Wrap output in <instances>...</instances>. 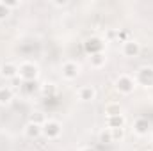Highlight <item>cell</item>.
<instances>
[{
	"instance_id": "obj_1",
	"label": "cell",
	"mask_w": 153,
	"mask_h": 151,
	"mask_svg": "<svg viewBox=\"0 0 153 151\" xmlns=\"http://www.w3.org/2000/svg\"><path fill=\"white\" fill-rule=\"evenodd\" d=\"M18 76H20L23 82L36 80V78H38V66L32 64V62H23V64H20V68H18Z\"/></svg>"
},
{
	"instance_id": "obj_2",
	"label": "cell",
	"mask_w": 153,
	"mask_h": 151,
	"mask_svg": "<svg viewBox=\"0 0 153 151\" xmlns=\"http://www.w3.org/2000/svg\"><path fill=\"white\" fill-rule=\"evenodd\" d=\"M116 89H117L119 93H123V94H130V93L135 89V82H134L132 76L121 75L116 80Z\"/></svg>"
},
{
	"instance_id": "obj_3",
	"label": "cell",
	"mask_w": 153,
	"mask_h": 151,
	"mask_svg": "<svg viewBox=\"0 0 153 151\" xmlns=\"http://www.w3.org/2000/svg\"><path fill=\"white\" fill-rule=\"evenodd\" d=\"M41 128H43V135L46 139H57L61 135V130H62L57 121H46Z\"/></svg>"
},
{
	"instance_id": "obj_4",
	"label": "cell",
	"mask_w": 153,
	"mask_h": 151,
	"mask_svg": "<svg viewBox=\"0 0 153 151\" xmlns=\"http://www.w3.org/2000/svg\"><path fill=\"white\" fill-rule=\"evenodd\" d=\"M139 52H141V44L137 41H134V39L125 41V44H123V55H126V57H137Z\"/></svg>"
},
{
	"instance_id": "obj_5",
	"label": "cell",
	"mask_w": 153,
	"mask_h": 151,
	"mask_svg": "<svg viewBox=\"0 0 153 151\" xmlns=\"http://www.w3.org/2000/svg\"><path fill=\"white\" fill-rule=\"evenodd\" d=\"M137 82L146 87L153 85V68H141L137 73Z\"/></svg>"
},
{
	"instance_id": "obj_6",
	"label": "cell",
	"mask_w": 153,
	"mask_h": 151,
	"mask_svg": "<svg viewBox=\"0 0 153 151\" xmlns=\"http://www.w3.org/2000/svg\"><path fill=\"white\" fill-rule=\"evenodd\" d=\"M78 73H80V68H78V64L76 62H64L62 64V76L64 78H68V80H73V78H76L78 76Z\"/></svg>"
},
{
	"instance_id": "obj_7",
	"label": "cell",
	"mask_w": 153,
	"mask_h": 151,
	"mask_svg": "<svg viewBox=\"0 0 153 151\" xmlns=\"http://www.w3.org/2000/svg\"><path fill=\"white\" fill-rule=\"evenodd\" d=\"M85 50L91 53V55H94V53H102L103 52V41L100 38H91L85 41Z\"/></svg>"
},
{
	"instance_id": "obj_8",
	"label": "cell",
	"mask_w": 153,
	"mask_h": 151,
	"mask_svg": "<svg viewBox=\"0 0 153 151\" xmlns=\"http://www.w3.org/2000/svg\"><path fill=\"white\" fill-rule=\"evenodd\" d=\"M78 98H80L82 101H93V100L96 98L94 87H93V85H84V87H80V89H78Z\"/></svg>"
},
{
	"instance_id": "obj_9",
	"label": "cell",
	"mask_w": 153,
	"mask_h": 151,
	"mask_svg": "<svg viewBox=\"0 0 153 151\" xmlns=\"http://www.w3.org/2000/svg\"><path fill=\"white\" fill-rule=\"evenodd\" d=\"M0 75L11 80V78L18 76V66L13 64V62H5V64H2V68H0Z\"/></svg>"
},
{
	"instance_id": "obj_10",
	"label": "cell",
	"mask_w": 153,
	"mask_h": 151,
	"mask_svg": "<svg viewBox=\"0 0 153 151\" xmlns=\"http://www.w3.org/2000/svg\"><path fill=\"white\" fill-rule=\"evenodd\" d=\"M134 130H135L137 135H146V133L150 132V121L144 119V117L137 119V121L134 123Z\"/></svg>"
},
{
	"instance_id": "obj_11",
	"label": "cell",
	"mask_w": 153,
	"mask_h": 151,
	"mask_svg": "<svg viewBox=\"0 0 153 151\" xmlns=\"http://www.w3.org/2000/svg\"><path fill=\"white\" fill-rule=\"evenodd\" d=\"M123 126H125V115L123 114L107 117V128L114 130V128H123Z\"/></svg>"
},
{
	"instance_id": "obj_12",
	"label": "cell",
	"mask_w": 153,
	"mask_h": 151,
	"mask_svg": "<svg viewBox=\"0 0 153 151\" xmlns=\"http://www.w3.org/2000/svg\"><path fill=\"white\" fill-rule=\"evenodd\" d=\"M25 135L29 139H38L39 135H43V128L39 124H34V123H29L25 126Z\"/></svg>"
},
{
	"instance_id": "obj_13",
	"label": "cell",
	"mask_w": 153,
	"mask_h": 151,
	"mask_svg": "<svg viewBox=\"0 0 153 151\" xmlns=\"http://www.w3.org/2000/svg\"><path fill=\"white\" fill-rule=\"evenodd\" d=\"M105 62H107V57H105L103 52L91 55V66H93V68H102V66H105Z\"/></svg>"
},
{
	"instance_id": "obj_14",
	"label": "cell",
	"mask_w": 153,
	"mask_h": 151,
	"mask_svg": "<svg viewBox=\"0 0 153 151\" xmlns=\"http://www.w3.org/2000/svg\"><path fill=\"white\" fill-rule=\"evenodd\" d=\"M13 100V89L11 87H0V105H7Z\"/></svg>"
},
{
	"instance_id": "obj_15",
	"label": "cell",
	"mask_w": 153,
	"mask_h": 151,
	"mask_svg": "<svg viewBox=\"0 0 153 151\" xmlns=\"http://www.w3.org/2000/svg\"><path fill=\"white\" fill-rule=\"evenodd\" d=\"M38 80H30V82H23V85H22V89L27 93V94H32L34 91H38Z\"/></svg>"
},
{
	"instance_id": "obj_16",
	"label": "cell",
	"mask_w": 153,
	"mask_h": 151,
	"mask_svg": "<svg viewBox=\"0 0 153 151\" xmlns=\"http://www.w3.org/2000/svg\"><path fill=\"white\" fill-rule=\"evenodd\" d=\"M105 114H107V117H111V115H119V114H121V107H119L117 103H109V105L105 107Z\"/></svg>"
},
{
	"instance_id": "obj_17",
	"label": "cell",
	"mask_w": 153,
	"mask_h": 151,
	"mask_svg": "<svg viewBox=\"0 0 153 151\" xmlns=\"http://www.w3.org/2000/svg\"><path fill=\"white\" fill-rule=\"evenodd\" d=\"M29 123H34V124H39V126H43L45 123H46V117H45V114L43 112H34L30 115V121Z\"/></svg>"
},
{
	"instance_id": "obj_18",
	"label": "cell",
	"mask_w": 153,
	"mask_h": 151,
	"mask_svg": "<svg viewBox=\"0 0 153 151\" xmlns=\"http://www.w3.org/2000/svg\"><path fill=\"white\" fill-rule=\"evenodd\" d=\"M109 130H111V128H109ZM111 133H112V142L123 141V137H125V128H114V130H111Z\"/></svg>"
},
{
	"instance_id": "obj_19",
	"label": "cell",
	"mask_w": 153,
	"mask_h": 151,
	"mask_svg": "<svg viewBox=\"0 0 153 151\" xmlns=\"http://www.w3.org/2000/svg\"><path fill=\"white\" fill-rule=\"evenodd\" d=\"M100 142H103V144H111V142H112V133H111L109 128L100 133Z\"/></svg>"
},
{
	"instance_id": "obj_20",
	"label": "cell",
	"mask_w": 153,
	"mask_h": 151,
	"mask_svg": "<svg viewBox=\"0 0 153 151\" xmlns=\"http://www.w3.org/2000/svg\"><path fill=\"white\" fill-rule=\"evenodd\" d=\"M9 13H11V9H9L4 2H0V20H5V18L9 16Z\"/></svg>"
},
{
	"instance_id": "obj_21",
	"label": "cell",
	"mask_w": 153,
	"mask_h": 151,
	"mask_svg": "<svg viewBox=\"0 0 153 151\" xmlns=\"http://www.w3.org/2000/svg\"><path fill=\"white\" fill-rule=\"evenodd\" d=\"M22 85H23V80L20 76L11 78V89H22Z\"/></svg>"
},
{
	"instance_id": "obj_22",
	"label": "cell",
	"mask_w": 153,
	"mask_h": 151,
	"mask_svg": "<svg viewBox=\"0 0 153 151\" xmlns=\"http://www.w3.org/2000/svg\"><path fill=\"white\" fill-rule=\"evenodd\" d=\"M53 91H55V87H53L52 84H48V85L43 87V93H45V94H53Z\"/></svg>"
},
{
	"instance_id": "obj_23",
	"label": "cell",
	"mask_w": 153,
	"mask_h": 151,
	"mask_svg": "<svg viewBox=\"0 0 153 151\" xmlns=\"http://www.w3.org/2000/svg\"><path fill=\"white\" fill-rule=\"evenodd\" d=\"M4 4H5L9 9H13V7H18V5H20V2H4Z\"/></svg>"
},
{
	"instance_id": "obj_24",
	"label": "cell",
	"mask_w": 153,
	"mask_h": 151,
	"mask_svg": "<svg viewBox=\"0 0 153 151\" xmlns=\"http://www.w3.org/2000/svg\"><path fill=\"white\" fill-rule=\"evenodd\" d=\"M82 151H94V150H91V148H85V150H82Z\"/></svg>"
},
{
	"instance_id": "obj_25",
	"label": "cell",
	"mask_w": 153,
	"mask_h": 151,
	"mask_svg": "<svg viewBox=\"0 0 153 151\" xmlns=\"http://www.w3.org/2000/svg\"><path fill=\"white\" fill-rule=\"evenodd\" d=\"M152 142H153V137H152Z\"/></svg>"
}]
</instances>
